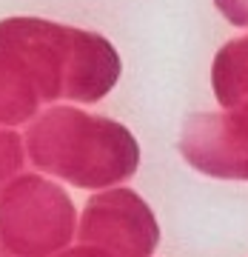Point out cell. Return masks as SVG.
<instances>
[{"instance_id":"1","label":"cell","mask_w":248,"mask_h":257,"mask_svg":"<svg viewBox=\"0 0 248 257\" xmlns=\"http://www.w3.org/2000/svg\"><path fill=\"white\" fill-rule=\"evenodd\" d=\"M0 55L20 66L43 103H94L114 89L120 55L97 32L37 18L0 20Z\"/></svg>"},{"instance_id":"2","label":"cell","mask_w":248,"mask_h":257,"mask_svg":"<svg viewBox=\"0 0 248 257\" xmlns=\"http://www.w3.org/2000/svg\"><path fill=\"white\" fill-rule=\"evenodd\" d=\"M32 163L77 189H109L137 172L140 149L126 126L74 106L37 114L26 128Z\"/></svg>"},{"instance_id":"3","label":"cell","mask_w":248,"mask_h":257,"mask_svg":"<svg viewBox=\"0 0 248 257\" xmlns=\"http://www.w3.org/2000/svg\"><path fill=\"white\" fill-rule=\"evenodd\" d=\"M72 197L40 175L15 177L0 194V257H52L74 237Z\"/></svg>"},{"instance_id":"4","label":"cell","mask_w":248,"mask_h":257,"mask_svg":"<svg viewBox=\"0 0 248 257\" xmlns=\"http://www.w3.org/2000/svg\"><path fill=\"white\" fill-rule=\"evenodd\" d=\"M77 234L80 243L100 246L111 257H151L160 243L154 211L131 189L94 194L83 209Z\"/></svg>"},{"instance_id":"5","label":"cell","mask_w":248,"mask_h":257,"mask_svg":"<svg viewBox=\"0 0 248 257\" xmlns=\"http://www.w3.org/2000/svg\"><path fill=\"white\" fill-rule=\"evenodd\" d=\"M177 149L202 175L248 180V100L231 106L225 114H191Z\"/></svg>"},{"instance_id":"6","label":"cell","mask_w":248,"mask_h":257,"mask_svg":"<svg viewBox=\"0 0 248 257\" xmlns=\"http://www.w3.org/2000/svg\"><path fill=\"white\" fill-rule=\"evenodd\" d=\"M211 83L217 100L225 109L248 100V35L228 40L217 52L211 69Z\"/></svg>"},{"instance_id":"7","label":"cell","mask_w":248,"mask_h":257,"mask_svg":"<svg viewBox=\"0 0 248 257\" xmlns=\"http://www.w3.org/2000/svg\"><path fill=\"white\" fill-rule=\"evenodd\" d=\"M40 94L18 63L0 55V126H18L37 117Z\"/></svg>"},{"instance_id":"8","label":"cell","mask_w":248,"mask_h":257,"mask_svg":"<svg viewBox=\"0 0 248 257\" xmlns=\"http://www.w3.org/2000/svg\"><path fill=\"white\" fill-rule=\"evenodd\" d=\"M23 169V143L12 128H0V194Z\"/></svg>"},{"instance_id":"9","label":"cell","mask_w":248,"mask_h":257,"mask_svg":"<svg viewBox=\"0 0 248 257\" xmlns=\"http://www.w3.org/2000/svg\"><path fill=\"white\" fill-rule=\"evenodd\" d=\"M220 15L239 29H248V0H214Z\"/></svg>"},{"instance_id":"10","label":"cell","mask_w":248,"mask_h":257,"mask_svg":"<svg viewBox=\"0 0 248 257\" xmlns=\"http://www.w3.org/2000/svg\"><path fill=\"white\" fill-rule=\"evenodd\" d=\"M55 257H111L106 248L100 246H92V243H80L77 248H69V251H60Z\"/></svg>"}]
</instances>
